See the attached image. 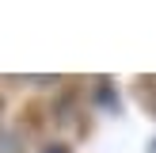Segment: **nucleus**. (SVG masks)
I'll list each match as a JSON object with an SVG mask.
<instances>
[{
  "label": "nucleus",
  "instance_id": "f03ea898",
  "mask_svg": "<svg viewBox=\"0 0 156 153\" xmlns=\"http://www.w3.org/2000/svg\"><path fill=\"white\" fill-rule=\"evenodd\" d=\"M38 153H73V149H69V145H61V142H50V145H42Z\"/></svg>",
  "mask_w": 156,
  "mask_h": 153
},
{
  "label": "nucleus",
  "instance_id": "20e7f679",
  "mask_svg": "<svg viewBox=\"0 0 156 153\" xmlns=\"http://www.w3.org/2000/svg\"><path fill=\"white\" fill-rule=\"evenodd\" d=\"M0 111H4V99H0Z\"/></svg>",
  "mask_w": 156,
  "mask_h": 153
},
{
  "label": "nucleus",
  "instance_id": "f257e3e1",
  "mask_svg": "<svg viewBox=\"0 0 156 153\" xmlns=\"http://www.w3.org/2000/svg\"><path fill=\"white\" fill-rule=\"evenodd\" d=\"M0 153H23L19 134H0Z\"/></svg>",
  "mask_w": 156,
  "mask_h": 153
},
{
  "label": "nucleus",
  "instance_id": "7ed1b4c3",
  "mask_svg": "<svg viewBox=\"0 0 156 153\" xmlns=\"http://www.w3.org/2000/svg\"><path fill=\"white\" fill-rule=\"evenodd\" d=\"M149 153H156V142H152V145H149Z\"/></svg>",
  "mask_w": 156,
  "mask_h": 153
}]
</instances>
